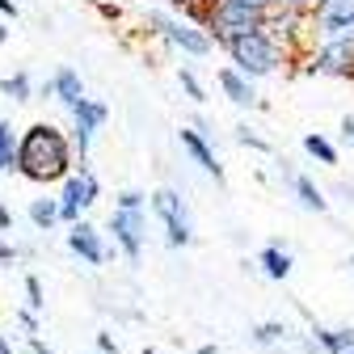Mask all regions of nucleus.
Masks as SVG:
<instances>
[{
	"mask_svg": "<svg viewBox=\"0 0 354 354\" xmlns=\"http://www.w3.org/2000/svg\"><path fill=\"white\" fill-rule=\"evenodd\" d=\"M76 169L68 131H59L55 122H34L17 136V165L13 173H21L34 186H55Z\"/></svg>",
	"mask_w": 354,
	"mask_h": 354,
	"instance_id": "1",
	"label": "nucleus"
},
{
	"mask_svg": "<svg viewBox=\"0 0 354 354\" xmlns=\"http://www.w3.org/2000/svg\"><path fill=\"white\" fill-rule=\"evenodd\" d=\"M219 47L228 51V68L241 72L245 80H261V76H274L279 68L291 64V55L283 51V42L270 34V30H253V34H241V38H228L219 42Z\"/></svg>",
	"mask_w": 354,
	"mask_h": 354,
	"instance_id": "2",
	"label": "nucleus"
},
{
	"mask_svg": "<svg viewBox=\"0 0 354 354\" xmlns=\"http://www.w3.org/2000/svg\"><path fill=\"white\" fill-rule=\"evenodd\" d=\"M144 30H148L152 38H160L169 51L190 55V59H207L211 47H215V42H211L198 26H190L186 17H177V13H169V9H148V13H144Z\"/></svg>",
	"mask_w": 354,
	"mask_h": 354,
	"instance_id": "3",
	"label": "nucleus"
},
{
	"mask_svg": "<svg viewBox=\"0 0 354 354\" xmlns=\"http://www.w3.org/2000/svg\"><path fill=\"white\" fill-rule=\"evenodd\" d=\"M203 30L211 42H228V38L266 30V9H253L245 0H211V13H207Z\"/></svg>",
	"mask_w": 354,
	"mask_h": 354,
	"instance_id": "4",
	"label": "nucleus"
},
{
	"mask_svg": "<svg viewBox=\"0 0 354 354\" xmlns=\"http://www.w3.org/2000/svg\"><path fill=\"white\" fill-rule=\"evenodd\" d=\"M148 211L165 224V241H169L173 249H186V245L194 241V219H190V207H186V198L177 194L173 186L152 190V194H148Z\"/></svg>",
	"mask_w": 354,
	"mask_h": 354,
	"instance_id": "5",
	"label": "nucleus"
},
{
	"mask_svg": "<svg viewBox=\"0 0 354 354\" xmlns=\"http://www.w3.org/2000/svg\"><path fill=\"white\" fill-rule=\"evenodd\" d=\"M102 198V186H97V173L88 169V165H80V169H72L64 182H59V224H76V219H84V211L93 207Z\"/></svg>",
	"mask_w": 354,
	"mask_h": 354,
	"instance_id": "6",
	"label": "nucleus"
},
{
	"mask_svg": "<svg viewBox=\"0 0 354 354\" xmlns=\"http://www.w3.org/2000/svg\"><path fill=\"white\" fill-rule=\"evenodd\" d=\"M313 42H354V0H317L308 9Z\"/></svg>",
	"mask_w": 354,
	"mask_h": 354,
	"instance_id": "7",
	"label": "nucleus"
},
{
	"mask_svg": "<svg viewBox=\"0 0 354 354\" xmlns=\"http://www.w3.org/2000/svg\"><path fill=\"white\" fill-rule=\"evenodd\" d=\"M304 76H333V80H354V42H313L299 55Z\"/></svg>",
	"mask_w": 354,
	"mask_h": 354,
	"instance_id": "8",
	"label": "nucleus"
},
{
	"mask_svg": "<svg viewBox=\"0 0 354 354\" xmlns=\"http://www.w3.org/2000/svg\"><path fill=\"white\" fill-rule=\"evenodd\" d=\"M68 114H72L68 144H72L76 165H84V160H88V152H93L97 131H102V127H106V118H110V106H106V102H97V97H80Z\"/></svg>",
	"mask_w": 354,
	"mask_h": 354,
	"instance_id": "9",
	"label": "nucleus"
},
{
	"mask_svg": "<svg viewBox=\"0 0 354 354\" xmlns=\"http://www.w3.org/2000/svg\"><path fill=\"white\" fill-rule=\"evenodd\" d=\"M110 236H114V249L127 257V261H140L144 253V241H148V211H110Z\"/></svg>",
	"mask_w": 354,
	"mask_h": 354,
	"instance_id": "10",
	"label": "nucleus"
},
{
	"mask_svg": "<svg viewBox=\"0 0 354 354\" xmlns=\"http://www.w3.org/2000/svg\"><path fill=\"white\" fill-rule=\"evenodd\" d=\"M68 249H72L80 261H88V266H106V261H110V249H106L102 232L88 224V219H76V224H68Z\"/></svg>",
	"mask_w": 354,
	"mask_h": 354,
	"instance_id": "11",
	"label": "nucleus"
},
{
	"mask_svg": "<svg viewBox=\"0 0 354 354\" xmlns=\"http://www.w3.org/2000/svg\"><path fill=\"white\" fill-rule=\"evenodd\" d=\"M177 140H182V152L207 173V177H215V186H224V165H219V156H215V144L211 140H203L194 127H182L177 131Z\"/></svg>",
	"mask_w": 354,
	"mask_h": 354,
	"instance_id": "12",
	"label": "nucleus"
},
{
	"mask_svg": "<svg viewBox=\"0 0 354 354\" xmlns=\"http://www.w3.org/2000/svg\"><path fill=\"white\" fill-rule=\"evenodd\" d=\"M215 84H219V93H224L232 106H241V110H261V106H266V102L257 97L253 80H245V76L232 72V68H219V72H215Z\"/></svg>",
	"mask_w": 354,
	"mask_h": 354,
	"instance_id": "13",
	"label": "nucleus"
},
{
	"mask_svg": "<svg viewBox=\"0 0 354 354\" xmlns=\"http://www.w3.org/2000/svg\"><path fill=\"white\" fill-rule=\"evenodd\" d=\"M47 93L59 102V106H76L80 97H84V80H80V72L76 68H55V76L47 80Z\"/></svg>",
	"mask_w": 354,
	"mask_h": 354,
	"instance_id": "14",
	"label": "nucleus"
},
{
	"mask_svg": "<svg viewBox=\"0 0 354 354\" xmlns=\"http://www.w3.org/2000/svg\"><path fill=\"white\" fill-rule=\"evenodd\" d=\"M287 186H291V194H295V203H299L304 211H317V215H325V211H329L325 190H321L308 173H291V177H287Z\"/></svg>",
	"mask_w": 354,
	"mask_h": 354,
	"instance_id": "15",
	"label": "nucleus"
},
{
	"mask_svg": "<svg viewBox=\"0 0 354 354\" xmlns=\"http://www.w3.org/2000/svg\"><path fill=\"white\" fill-rule=\"evenodd\" d=\"M257 266H261V274H266V279L283 283V279L291 274V266H295V261H291V249L274 241V245H266V249L257 253Z\"/></svg>",
	"mask_w": 354,
	"mask_h": 354,
	"instance_id": "16",
	"label": "nucleus"
},
{
	"mask_svg": "<svg viewBox=\"0 0 354 354\" xmlns=\"http://www.w3.org/2000/svg\"><path fill=\"white\" fill-rule=\"evenodd\" d=\"M313 346H321L325 354H354V329H325V325H313Z\"/></svg>",
	"mask_w": 354,
	"mask_h": 354,
	"instance_id": "17",
	"label": "nucleus"
},
{
	"mask_svg": "<svg viewBox=\"0 0 354 354\" xmlns=\"http://www.w3.org/2000/svg\"><path fill=\"white\" fill-rule=\"evenodd\" d=\"M30 224H34L38 232H51V228L59 224V203H55V198H34V203H30Z\"/></svg>",
	"mask_w": 354,
	"mask_h": 354,
	"instance_id": "18",
	"label": "nucleus"
},
{
	"mask_svg": "<svg viewBox=\"0 0 354 354\" xmlns=\"http://www.w3.org/2000/svg\"><path fill=\"white\" fill-rule=\"evenodd\" d=\"M13 165H17V127L0 118V173H13Z\"/></svg>",
	"mask_w": 354,
	"mask_h": 354,
	"instance_id": "19",
	"label": "nucleus"
},
{
	"mask_svg": "<svg viewBox=\"0 0 354 354\" xmlns=\"http://www.w3.org/2000/svg\"><path fill=\"white\" fill-rule=\"evenodd\" d=\"M0 93H5L9 102H34V80H30V72L5 76V80H0Z\"/></svg>",
	"mask_w": 354,
	"mask_h": 354,
	"instance_id": "20",
	"label": "nucleus"
},
{
	"mask_svg": "<svg viewBox=\"0 0 354 354\" xmlns=\"http://www.w3.org/2000/svg\"><path fill=\"white\" fill-rule=\"evenodd\" d=\"M304 152L313 160H321V165H337V148H333V140L321 136V131H308L304 136Z\"/></svg>",
	"mask_w": 354,
	"mask_h": 354,
	"instance_id": "21",
	"label": "nucleus"
},
{
	"mask_svg": "<svg viewBox=\"0 0 354 354\" xmlns=\"http://www.w3.org/2000/svg\"><path fill=\"white\" fill-rule=\"evenodd\" d=\"M287 333H291V329H287L283 321H261V325L249 329V337H253L257 346H279V342H287Z\"/></svg>",
	"mask_w": 354,
	"mask_h": 354,
	"instance_id": "22",
	"label": "nucleus"
},
{
	"mask_svg": "<svg viewBox=\"0 0 354 354\" xmlns=\"http://www.w3.org/2000/svg\"><path fill=\"white\" fill-rule=\"evenodd\" d=\"M177 84H182V93H186L194 106H203V102H207V84H203L190 68H177Z\"/></svg>",
	"mask_w": 354,
	"mask_h": 354,
	"instance_id": "23",
	"label": "nucleus"
},
{
	"mask_svg": "<svg viewBox=\"0 0 354 354\" xmlns=\"http://www.w3.org/2000/svg\"><path fill=\"white\" fill-rule=\"evenodd\" d=\"M232 140H236L241 148H253V152H274V144L266 140V136H257V131H253L249 122H241V127L232 131Z\"/></svg>",
	"mask_w": 354,
	"mask_h": 354,
	"instance_id": "24",
	"label": "nucleus"
},
{
	"mask_svg": "<svg viewBox=\"0 0 354 354\" xmlns=\"http://www.w3.org/2000/svg\"><path fill=\"white\" fill-rule=\"evenodd\" d=\"M21 287H26V313H34V317H38L42 308H47V291H42V279H38V274H26V283H21Z\"/></svg>",
	"mask_w": 354,
	"mask_h": 354,
	"instance_id": "25",
	"label": "nucleus"
},
{
	"mask_svg": "<svg viewBox=\"0 0 354 354\" xmlns=\"http://www.w3.org/2000/svg\"><path fill=\"white\" fill-rule=\"evenodd\" d=\"M114 207L118 211H148V194L144 190H118L114 194Z\"/></svg>",
	"mask_w": 354,
	"mask_h": 354,
	"instance_id": "26",
	"label": "nucleus"
},
{
	"mask_svg": "<svg viewBox=\"0 0 354 354\" xmlns=\"http://www.w3.org/2000/svg\"><path fill=\"white\" fill-rule=\"evenodd\" d=\"M21 257H30L26 245H13V241H0V266H17Z\"/></svg>",
	"mask_w": 354,
	"mask_h": 354,
	"instance_id": "27",
	"label": "nucleus"
},
{
	"mask_svg": "<svg viewBox=\"0 0 354 354\" xmlns=\"http://www.w3.org/2000/svg\"><path fill=\"white\" fill-rule=\"evenodd\" d=\"M17 325H21V333H26V337H38V317H34V313L17 308Z\"/></svg>",
	"mask_w": 354,
	"mask_h": 354,
	"instance_id": "28",
	"label": "nucleus"
},
{
	"mask_svg": "<svg viewBox=\"0 0 354 354\" xmlns=\"http://www.w3.org/2000/svg\"><path fill=\"white\" fill-rule=\"evenodd\" d=\"M317 0H274V9H291V13H308Z\"/></svg>",
	"mask_w": 354,
	"mask_h": 354,
	"instance_id": "29",
	"label": "nucleus"
},
{
	"mask_svg": "<svg viewBox=\"0 0 354 354\" xmlns=\"http://www.w3.org/2000/svg\"><path fill=\"white\" fill-rule=\"evenodd\" d=\"M21 17V5L17 0H0V21H17Z\"/></svg>",
	"mask_w": 354,
	"mask_h": 354,
	"instance_id": "30",
	"label": "nucleus"
},
{
	"mask_svg": "<svg viewBox=\"0 0 354 354\" xmlns=\"http://www.w3.org/2000/svg\"><path fill=\"white\" fill-rule=\"evenodd\" d=\"M97 354H118V342H114V333H97Z\"/></svg>",
	"mask_w": 354,
	"mask_h": 354,
	"instance_id": "31",
	"label": "nucleus"
},
{
	"mask_svg": "<svg viewBox=\"0 0 354 354\" xmlns=\"http://www.w3.org/2000/svg\"><path fill=\"white\" fill-rule=\"evenodd\" d=\"M333 194H337V198H346V203H354V182H337V186H333Z\"/></svg>",
	"mask_w": 354,
	"mask_h": 354,
	"instance_id": "32",
	"label": "nucleus"
},
{
	"mask_svg": "<svg viewBox=\"0 0 354 354\" xmlns=\"http://www.w3.org/2000/svg\"><path fill=\"white\" fill-rule=\"evenodd\" d=\"M9 228H13V211L0 203V232H9Z\"/></svg>",
	"mask_w": 354,
	"mask_h": 354,
	"instance_id": "33",
	"label": "nucleus"
},
{
	"mask_svg": "<svg viewBox=\"0 0 354 354\" xmlns=\"http://www.w3.org/2000/svg\"><path fill=\"white\" fill-rule=\"evenodd\" d=\"M30 354H59V350H51L47 342H38V337H30Z\"/></svg>",
	"mask_w": 354,
	"mask_h": 354,
	"instance_id": "34",
	"label": "nucleus"
},
{
	"mask_svg": "<svg viewBox=\"0 0 354 354\" xmlns=\"http://www.w3.org/2000/svg\"><path fill=\"white\" fill-rule=\"evenodd\" d=\"M342 136H346V144H350V148H354V118H350V114H346V118H342Z\"/></svg>",
	"mask_w": 354,
	"mask_h": 354,
	"instance_id": "35",
	"label": "nucleus"
},
{
	"mask_svg": "<svg viewBox=\"0 0 354 354\" xmlns=\"http://www.w3.org/2000/svg\"><path fill=\"white\" fill-rule=\"evenodd\" d=\"M97 13H102V17H110V21H118V17H122V9H118V5H97Z\"/></svg>",
	"mask_w": 354,
	"mask_h": 354,
	"instance_id": "36",
	"label": "nucleus"
},
{
	"mask_svg": "<svg viewBox=\"0 0 354 354\" xmlns=\"http://www.w3.org/2000/svg\"><path fill=\"white\" fill-rule=\"evenodd\" d=\"M245 5H253V9H266V13H270V9H274V0H245Z\"/></svg>",
	"mask_w": 354,
	"mask_h": 354,
	"instance_id": "37",
	"label": "nucleus"
},
{
	"mask_svg": "<svg viewBox=\"0 0 354 354\" xmlns=\"http://www.w3.org/2000/svg\"><path fill=\"white\" fill-rule=\"evenodd\" d=\"M0 354H13V342H9L5 333H0Z\"/></svg>",
	"mask_w": 354,
	"mask_h": 354,
	"instance_id": "38",
	"label": "nucleus"
},
{
	"mask_svg": "<svg viewBox=\"0 0 354 354\" xmlns=\"http://www.w3.org/2000/svg\"><path fill=\"white\" fill-rule=\"evenodd\" d=\"M5 42H9V26H5V21H0V47H5Z\"/></svg>",
	"mask_w": 354,
	"mask_h": 354,
	"instance_id": "39",
	"label": "nucleus"
},
{
	"mask_svg": "<svg viewBox=\"0 0 354 354\" xmlns=\"http://www.w3.org/2000/svg\"><path fill=\"white\" fill-rule=\"evenodd\" d=\"M194 354H219V350H215V346H198Z\"/></svg>",
	"mask_w": 354,
	"mask_h": 354,
	"instance_id": "40",
	"label": "nucleus"
},
{
	"mask_svg": "<svg viewBox=\"0 0 354 354\" xmlns=\"http://www.w3.org/2000/svg\"><path fill=\"white\" fill-rule=\"evenodd\" d=\"M346 266H350V274H354V253H350V261H346Z\"/></svg>",
	"mask_w": 354,
	"mask_h": 354,
	"instance_id": "41",
	"label": "nucleus"
},
{
	"mask_svg": "<svg viewBox=\"0 0 354 354\" xmlns=\"http://www.w3.org/2000/svg\"><path fill=\"white\" fill-rule=\"evenodd\" d=\"M144 354H160V350H152V346H148V350H144Z\"/></svg>",
	"mask_w": 354,
	"mask_h": 354,
	"instance_id": "42",
	"label": "nucleus"
}]
</instances>
